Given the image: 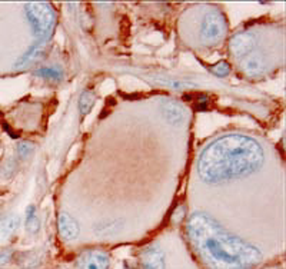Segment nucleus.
Returning <instances> with one entry per match:
<instances>
[{
  "mask_svg": "<svg viewBox=\"0 0 286 269\" xmlns=\"http://www.w3.org/2000/svg\"><path fill=\"white\" fill-rule=\"evenodd\" d=\"M226 22H225V17L221 12H209L206 16L203 17V22H202V40L212 46L219 43L223 39V36L226 35Z\"/></svg>",
  "mask_w": 286,
  "mask_h": 269,
  "instance_id": "20e7f679",
  "label": "nucleus"
},
{
  "mask_svg": "<svg viewBox=\"0 0 286 269\" xmlns=\"http://www.w3.org/2000/svg\"><path fill=\"white\" fill-rule=\"evenodd\" d=\"M210 71L213 72L216 76L225 78V76H228V75L231 73V66L226 63V62H219V63H216L214 66H212Z\"/></svg>",
  "mask_w": 286,
  "mask_h": 269,
  "instance_id": "a211bd4d",
  "label": "nucleus"
},
{
  "mask_svg": "<svg viewBox=\"0 0 286 269\" xmlns=\"http://www.w3.org/2000/svg\"><path fill=\"white\" fill-rule=\"evenodd\" d=\"M34 151V143L32 142H19L16 146V153L20 159L27 158Z\"/></svg>",
  "mask_w": 286,
  "mask_h": 269,
  "instance_id": "f3484780",
  "label": "nucleus"
},
{
  "mask_svg": "<svg viewBox=\"0 0 286 269\" xmlns=\"http://www.w3.org/2000/svg\"><path fill=\"white\" fill-rule=\"evenodd\" d=\"M13 259V251H0V266Z\"/></svg>",
  "mask_w": 286,
  "mask_h": 269,
  "instance_id": "6ab92c4d",
  "label": "nucleus"
},
{
  "mask_svg": "<svg viewBox=\"0 0 286 269\" xmlns=\"http://www.w3.org/2000/svg\"><path fill=\"white\" fill-rule=\"evenodd\" d=\"M162 111H163V116L170 125H181L186 118V111L183 105L176 100H167L163 103Z\"/></svg>",
  "mask_w": 286,
  "mask_h": 269,
  "instance_id": "9d476101",
  "label": "nucleus"
},
{
  "mask_svg": "<svg viewBox=\"0 0 286 269\" xmlns=\"http://www.w3.org/2000/svg\"><path fill=\"white\" fill-rule=\"evenodd\" d=\"M36 76H40L43 79L60 80L63 78V72L59 68H42V69L36 71Z\"/></svg>",
  "mask_w": 286,
  "mask_h": 269,
  "instance_id": "dca6fc26",
  "label": "nucleus"
},
{
  "mask_svg": "<svg viewBox=\"0 0 286 269\" xmlns=\"http://www.w3.org/2000/svg\"><path fill=\"white\" fill-rule=\"evenodd\" d=\"M265 66H266L265 57L262 55H259V53H254V55L243 57L242 72L249 78H258L265 72V69H266Z\"/></svg>",
  "mask_w": 286,
  "mask_h": 269,
  "instance_id": "1a4fd4ad",
  "label": "nucleus"
},
{
  "mask_svg": "<svg viewBox=\"0 0 286 269\" xmlns=\"http://www.w3.org/2000/svg\"><path fill=\"white\" fill-rule=\"evenodd\" d=\"M57 229L59 235L64 241H72L75 238H78L80 232L79 223L76 219H73L70 215L60 214L57 216Z\"/></svg>",
  "mask_w": 286,
  "mask_h": 269,
  "instance_id": "6e6552de",
  "label": "nucleus"
},
{
  "mask_svg": "<svg viewBox=\"0 0 286 269\" xmlns=\"http://www.w3.org/2000/svg\"><path fill=\"white\" fill-rule=\"evenodd\" d=\"M26 16L32 24L38 39H49L56 24V13L53 8L45 2H32L26 6Z\"/></svg>",
  "mask_w": 286,
  "mask_h": 269,
  "instance_id": "7ed1b4c3",
  "label": "nucleus"
},
{
  "mask_svg": "<svg viewBox=\"0 0 286 269\" xmlns=\"http://www.w3.org/2000/svg\"><path fill=\"white\" fill-rule=\"evenodd\" d=\"M78 269H109L111 258L103 251H85L76 259Z\"/></svg>",
  "mask_w": 286,
  "mask_h": 269,
  "instance_id": "39448f33",
  "label": "nucleus"
},
{
  "mask_svg": "<svg viewBox=\"0 0 286 269\" xmlns=\"http://www.w3.org/2000/svg\"><path fill=\"white\" fill-rule=\"evenodd\" d=\"M49 48L46 45H38V46H33L27 53H24L19 60L16 62L17 68H27V66H32V64L38 63L42 59H45V56L48 55Z\"/></svg>",
  "mask_w": 286,
  "mask_h": 269,
  "instance_id": "9b49d317",
  "label": "nucleus"
},
{
  "mask_svg": "<svg viewBox=\"0 0 286 269\" xmlns=\"http://www.w3.org/2000/svg\"><path fill=\"white\" fill-rule=\"evenodd\" d=\"M96 102V95L92 90H85L79 99V111L82 115H89L93 109Z\"/></svg>",
  "mask_w": 286,
  "mask_h": 269,
  "instance_id": "4468645a",
  "label": "nucleus"
},
{
  "mask_svg": "<svg viewBox=\"0 0 286 269\" xmlns=\"http://www.w3.org/2000/svg\"><path fill=\"white\" fill-rule=\"evenodd\" d=\"M143 269H165V255L158 245L146 246L140 253Z\"/></svg>",
  "mask_w": 286,
  "mask_h": 269,
  "instance_id": "0eeeda50",
  "label": "nucleus"
},
{
  "mask_svg": "<svg viewBox=\"0 0 286 269\" xmlns=\"http://www.w3.org/2000/svg\"><path fill=\"white\" fill-rule=\"evenodd\" d=\"M263 149L255 139L239 133L219 136L198 160L199 176L207 183H219L254 174L262 166Z\"/></svg>",
  "mask_w": 286,
  "mask_h": 269,
  "instance_id": "f03ea898",
  "label": "nucleus"
},
{
  "mask_svg": "<svg viewBox=\"0 0 286 269\" xmlns=\"http://www.w3.org/2000/svg\"><path fill=\"white\" fill-rule=\"evenodd\" d=\"M20 225V218L17 215H10L8 218L0 221V239H8Z\"/></svg>",
  "mask_w": 286,
  "mask_h": 269,
  "instance_id": "ddd939ff",
  "label": "nucleus"
},
{
  "mask_svg": "<svg viewBox=\"0 0 286 269\" xmlns=\"http://www.w3.org/2000/svg\"><path fill=\"white\" fill-rule=\"evenodd\" d=\"M26 228L30 233H36L40 228V219L36 214L34 205H29L26 209Z\"/></svg>",
  "mask_w": 286,
  "mask_h": 269,
  "instance_id": "2eb2a0df",
  "label": "nucleus"
},
{
  "mask_svg": "<svg viewBox=\"0 0 286 269\" xmlns=\"http://www.w3.org/2000/svg\"><path fill=\"white\" fill-rule=\"evenodd\" d=\"M186 232L193 249L210 269H251L262 261L256 246L232 235L206 214H193Z\"/></svg>",
  "mask_w": 286,
  "mask_h": 269,
  "instance_id": "f257e3e1",
  "label": "nucleus"
},
{
  "mask_svg": "<svg viewBox=\"0 0 286 269\" xmlns=\"http://www.w3.org/2000/svg\"><path fill=\"white\" fill-rule=\"evenodd\" d=\"M123 226V221L120 219H104L96 223L93 226V232L97 237H113L116 235Z\"/></svg>",
  "mask_w": 286,
  "mask_h": 269,
  "instance_id": "f8f14e48",
  "label": "nucleus"
},
{
  "mask_svg": "<svg viewBox=\"0 0 286 269\" xmlns=\"http://www.w3.org/2000/svg\"><path fill=\"white\" fill-rule=\"evenodd\" d=\"M256 46V36L254 33L242 32L232 36L229 40V52L232 56L243 59L252 53Z\"/></svg>",
  "mask_w": 286,
  "mask_h": 269,
  "instance_id": "423d86ee",
  "label": "nucleus"
}]
</instances>
